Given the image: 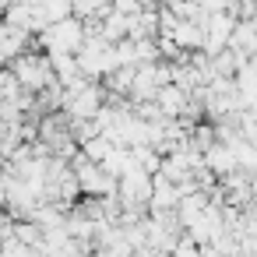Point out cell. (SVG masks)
Listing matches in <instances>:
<instances>
[{
    "instance_id": "1",
    "label": "cell",
    "mask_w": 257,
    "mask_h": 257,
    "mask_svg": "<svg viewBox=\"0 0 257 257\" xmlns=\"http://www.w3.org/2000/svg\"><path fill=\"white\" fill-rule=\"evenodd\" d=\"M250 190H253V197H257V176H253V183H250Z\"/></svg>"
}]
</instances>
